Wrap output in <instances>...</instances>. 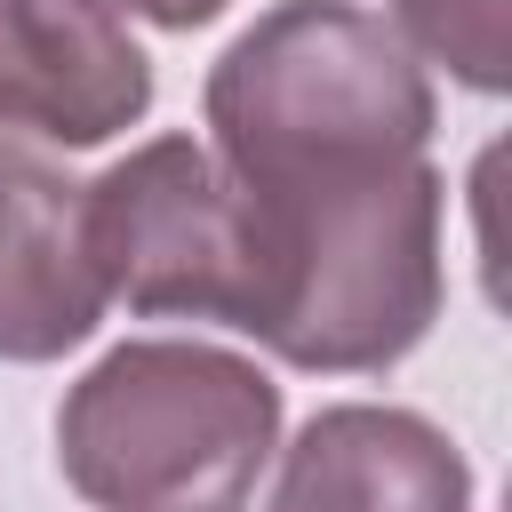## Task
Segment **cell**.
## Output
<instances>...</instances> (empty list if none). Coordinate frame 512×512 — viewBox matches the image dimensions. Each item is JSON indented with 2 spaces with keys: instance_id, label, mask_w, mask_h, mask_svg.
Here are the masks:
<instances>
[{
  "instance_id": "obj_1",
  "label": "cell",
  "mask_w": 512,
  "mask_h": 512,
  "mask_svg": "<svg viewBox=\"0 0 512 512\" xmlns=\"http://www.w3.org/2000/svg\"><path fill=\"white\" fill-rule=\"evenodd\" d=\"M256 216V336L304 376L400 368L448 304V176L432 152L240 176Z\"/></svg>"
},
{
  "instance_id": "obj_2",
  "label": "cell",
  "mask_w": 512,
  "mask_h": 512,
  "mask_svg": "<svg viewBox=\"0 0 512 512\" xmlns=\"http://www.w3.org/2000/svg\"><path fill=\"white\" fill-rule=\"evenodd\" d=\"M280 384L224 344L128 336L56 408V472L96 512H248Z\"/></svg>"
},
{
  "instance_id": "obj_3",
  "label": "cell",
  "mask_w": 512,
  "mask_h": 512,
  "mask_svg": "<svg viewBox=\"0 0 512 512\" xmlns=\"http://www.w3.org/2000/svg\"><path fill=\"white\" fill-rule=\"evenodd\" d=\"M200 120L232 176H288L320 160L432 152L440 104L416 48L376 8L280 0L208 64Z\"/></svg>"
},
{
  "instance_id": "obj_4",
  "label": "cell",
  "mask_w": 512,
  "mask_h": 512,
  "mask_svg": "<svg viewBox=\"0 0 512 512\" xmlns=\"http://www.w3.org/2000/svg\"><path fill=\"white\" fill-rule=\"evenodd\" d=\"M88 256L136 320L240 328L256 304V216L200 136H152L88 176Z\"/></svg>"
},
{
  "instance_id": "obj_5",
  "label": "cell",
  "mask_w": 512,
  "mask_h": 512,
  "mask_svg": "<svg viewBox=\"0 0 512 512\" xmlns=\"http://www.w3.org/2000/svg\"><path fill=\"white\" fill-rule=\"evenodd\" d=\"M152 112V56L104 0H0V128L96 152Z\"/></svg>"
},
{
  "instance_id": "obj_6",
  "label": "cell",
  "mask_w": 512,
  "mask_h": 512,
  "mask_svg": "<svg viewBox=\"0 0 512 512\" xmlns=\"http://www.w3.org/2000/svg\"><path fill=\"white\" fill-rule=\"evenodd\" d=\"M104 272L88 256V176L48 144L0 128V360L48 368L104 328Z\"/></svg>"
},
{
  "instance_id": "obj_7",
  "label": "cell",
  "mask_w": 512,
  "mask_h": 512,
  "mask_svg": "<svg viewBox=\"0 0 512 512\" xmlns=\"http://www.w3.org/2000/svg\"><path fill=\"white\" fill-rule=\"evenodd\" d=\"M272 456L264 512H472L464 448L392 400H336Z\"/></svg>"
},
{
  "instance_id": "obj_8",
  "label": "cell",
  "mask_w": 512,
  "mask_h": 512,
  "mask_svg": "<svg viewBox=\"0 0 512 512\" xmlns=\"http://www.w3.org/2000/svg\"><path fill=\"white\" fill-rule=\"evenodd\" d=\"M392 32L416 48V64H440L472 96L512 88V0H384Z\"/></svg>"
},
{
  "instance_id": "obj_9",
  "label": "cell",
  "mask_w": 512,
  "mask_h": 512,
  "mask_svg": "<svg viewBox=\"0 0 512 512\" xmlns=\"http://www.w3.org/2000/svg\"><path fill=\"white\" fill-rule=\"evenodd\" d=\"M104 8L144 16V24H160V32H200V24H216L232 0H104Z\"/></svg>"
}]
</instances>
